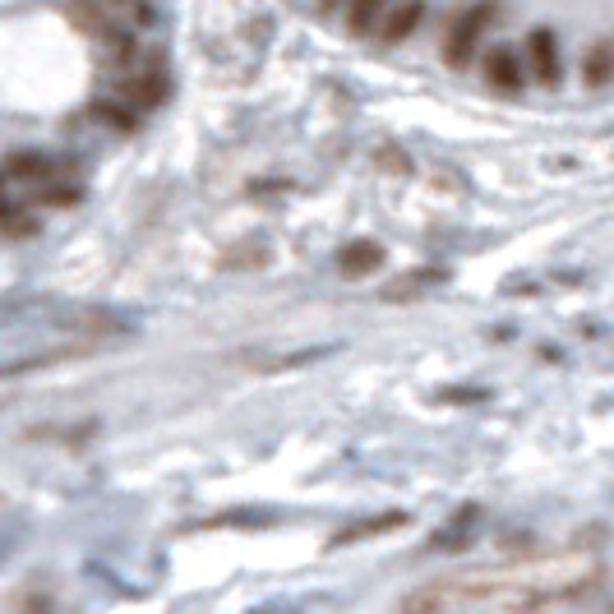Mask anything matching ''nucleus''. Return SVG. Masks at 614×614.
Segmentation results:
<instances>
[{"mask_svg":"<svg viewBox=\"0 0 614 614\" xmlns=\"http://www.w3.org/2000/svg\"><path fill=\"white\" fill-rule=\"evenodd\" d=\"M601 559L596 554H545V559H518L499 568H471L448 573L416 587L402 601V614H471V610H504L536 614L550 605L587 601L601 587Z\"/></svg>","mask_w":614,"mask_h":614,"instance_id":"nucleus-1","label":"nucleus"},{"mask_svg":"<svg viewBox=\"0 0 614 614\" xmlns=\"http://www.w3.org/2000/svg\"><path fill=\"white\" fill-rule=\"evenodd\" d=\"M10 176H19V181H42L47 176V162L42 157H33V153H19V157H10Z\"/></svg>","mask_w":614,"mask_h":614,"instance_id":"nucleus-11","label":"nucleus"},{"mask_svg":"<svg viewBox=\"0 0 614 614\" xmlns=\"http://www.w3.org/2000/svg\"><path fill=\"white\" fill-rule=\"evenodd\" d=\"M610 74H614V51L605 47V42H596V47L587 51V61H582V79H587L591 88H601V84H610Z\"/></svg>","mask_w":614,"mask_h":614,"instance_id":"nucleus-10","label":"nucleus"},{"mask_svg":"<svg viewBox=\"0 0 614 614\" xmlns=\"http://www.w3.org/2000/svg\"><path fill=\"white\" fill-rule=\"evenodd\" d=\"M125 93H130L139 107H157V102H162V93H167V79H162L157 70H144V74H134L130 84H125Z\"/></svg>","mask_w":614,"mask_h":614,"instance_id":"nucleus-8","label":"nucleus"},{"mask_svg":"<svg viewBox=\"0 0 614 614\" xmlns=\"http://www.w3.org/2000/svg\"><path fill=\"white\" fill-rule=\"evenodd\" d=\"M494 10H499L494 0H481V5H471V10H462L458 19H453V28H448V37H444V61L453 65V70H462V65L476 56L485 28L494 24Z\"/></svg>","mask_w":614,"mask_h":614,"instance_id":"nucleus-2","label":"nucleus"},{"mask_svg":"<svg viewBox=\"0 0 614 614\" xmlns=\"http://www.w3.org/2000/svg\"><path fill=\"white\" fill-rule=\"evenodd\" d=\"M379 264H384V254H379V245H370V241H356L351 250H342V273H351V277L374 273Z\"/></svg>","mask_w":614,"mask_h":614,"instance_id":"nucleus-9","label":"nucleus"},{"mask_svg":"<svg viewBox=\"0 0 614 614\" xmlns=\"http://www.w3.org/2000/svg\"><path fill=\"white\" fill-rule=\"evenodd\" d=\"M393 527H402V513H384V518H365V522H356V527L338 531V536H333V545H356V541H361V536H384V531H393Z\"/></svg>","mask_w":614,"mask_h":614,"instance_id":"nucleus-7","label":"nucleus"},{"mask_svg":"<svg viewBox=\"0 0 614 614\" xmlns=\"http://www.w3.org/2000/svg\"><path fill=\"white\" fill-rule=\"evenodd\" d=\"M421 19H425L421 0H398V5H388V14L379 19V37H384V42H402V37L416 33Z\"/></svg>","mask_w":614,"mask_h":614,"instance_id":"nucleus-5","label":"nucleus"},{"mask_svg":"<svg viewBox=\"0 0 614 614\" xmlns=\"http://www.w3.org/2000/svg\"><path fill=\"white\" fill-rule=\"evenodd\" d=\"M527 56H531V74H536V84L554 88L564 79V65H559V37L554 28H536L527 37Z\"/></svg>","mask_w":614,"mask_h":614,"instance_id":"nucleus-3","label":"nucleus"},{"mask_svg":"<svg viewBox=\"0 0 614 614\" xmlns=\"http://www.w3.org/2000/svg\"><path fill=\"white\" fill-rule=\"evenodd\" d=\"M485 84L508 93V97L522 93V61L508 47H494L490 56H485Z\"/></svg>","mask_w":614,"mask_h":614,"instance_id":"nucleus-4","label":"nucleus"},{"mask_svg":"<svg viewBox=\"0 0 614 614\" xmlns=\"http://www.w3.org/2000/svg\"><path fill=\"white\" fill-rule=\"evenodd\" d=\"M388 5H393V0H347V28L351 33H370L388 14Z\"/></svg>","mask_w":614,"mask_h":614,"instance_id":"nucleus-6","label":"nucleus"}]
</instances>
